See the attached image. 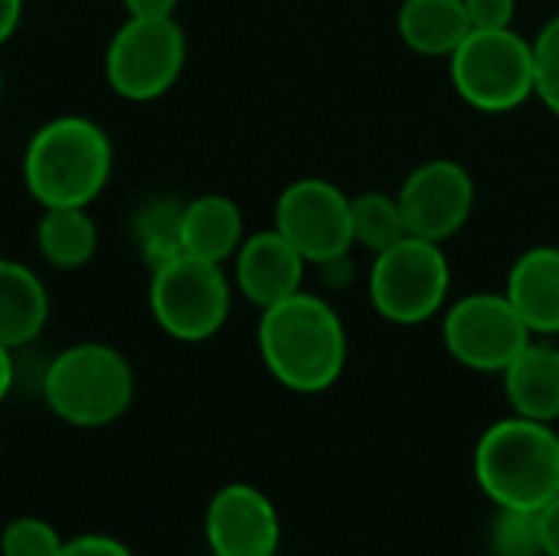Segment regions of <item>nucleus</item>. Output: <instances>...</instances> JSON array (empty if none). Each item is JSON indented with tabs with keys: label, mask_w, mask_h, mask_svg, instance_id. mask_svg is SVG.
<instances>
[{
	"label": "nucleus",
	"mask_w": 559,
	"mask_h": 556,
	"mask_svg": "<svg viewBox=\"0 0 559 556\" xmlns=\"http://www.w3.org/2000/svg\"><path fill=\"white\" fill-rule=\"evenodd\" d=\"M259 354L285 390L324 393L347 367V328L321 295L301 288L262 311Z\"/></svg>",
	"instance_id": "1"
},
{
	"label": "nucleus",
	"mask_w": 559,
	"mask_h": 556,
	"mask_svg": "<svg viewBox=\"0 0 559 556\" xmlns=\"http://www.w3.org/2000/svg\"><path fill=\"white\" fill-rule=\"evenodd\" d=\"M475 482L495 508L540 511L559 495V433L554 423L508 416L475 446Z\"/></svg>",
	"instance_id": "2"
},
{
	"label": "nucleus",
	"mask_w": 559,
	"mask_h": 556,
	"mask_svg": "<svg viewBox=\"0 0 559 556\" xmlns=\"http://www.w3.org/2000/svg\"><path fill=\"white\" fill-rule=\"evenodd\" d=\"M111 141L102 125L62 115L36 128L23 151V180L33 200L49 206H88L111 177Z\"/></svg>",
	"instance_id": "3"
},
{
	"label": "nucleus",
	"mask_w": 559,
	"mask_h": 556,
	"mask_svg": "<svg viewBox=\"0 0 559 556\" xmlns=\"http://www.w3.org/2000/svg\"><path fill=\"white\" fill-rule=\"evenodd\" d=\"M43 400L69 426H111L134 403L131 360L111 344H72L49 360L43 374Z\"/></svg>",
	"instance_id": "4"
},
{
	"label": "nucleus",
	"mask_w": 559,
	"mask_h": 556,
	"mask_svg": "<svg viewBox=\"0 0 559 556\" xmlns=\"http://www.w3.org/2000/svg\"><path fill=\"white\" fill-rule=\"evenodd\" d=\"M459 98L485 115H504L534 98V43L514 26L472 29L449 56Z\"/></svg>",
	"instance_id": "5"
},
{
	"label": "nucleus",
	"mask_w": 559,
	"mask_h": 556,
	"mask_svg": "<svg viewBox=\"0 0 559 556\" xmlns=\"http://www.w3.org/2000/svg\"><path fill=\"white\" fill-rule=\"evenodd\" d=\"M367 292L373 311L400 328H416L449 305L452 269L442 242L406 236L386 252L373 256Z\"/></svg>",
	"instance_id": "6"
},
{
	"label": "nucleus",
	"mask_w": 559,
	"mask_h": 556,
	"mask_svg": "<svg viewBox=\"0 0 559 556\" xmlns=\"http://www.w3.org/2000/svg\"><path fill=\"white\" fill-rule=\"evenodd\" d=\"M147 305L164 334L200 344L223 331L233 308V285L223 265L183 252L151 272Z\"/></svg>",
	"instance_id": "7"
},
{
	"label": "nucleus",
	"mask_w": 559,
	"mask_h": 556,
	"mask_svg": "<svg viewBox=\"0 0 559 556\" xmlns=\"http://www.w3.org/2000/svg\"><path fill=\"white\" fill-rule=\"evenodd\" d=\"M187 62V36L174 16H128L108 43V85L128 102H154L170 92Z\"/></svg>",
	"instance_id": "8"
},
{
	"label": "nucleus",
	"mask_w": 559,
	"mask_h": 556,
	"mask_svg": "<svg viewBox=\"0 0 559 556\" xmlns=\"http://www.w3.org/2000/svg\"><path fill=\"white\" fill-rule=\"evenodd\" d=\"M534 341L531 328L504 292H472L455 298L442 315V344L468 370L504 374L508 364Z\"/></svg>",
	"instance_id": "9"
},
{
	"label": "nucleus",
	"mask_w": 559,
	"mask_h": 556,
	"mask_svg": "<svg viewBox=\"0 0 559 556\" xmlns=\"http://www.w3.org/2000/svg\"><path fill=\"white\" fill-rule=\"evenodd\" d=\"M275 229L308 265H341L354 246L350 197L324 177H301L278 193Z\"/></svg>",
	"instance_id": "10"
},
{
	"label": "nucleus",
	"mask_w": 559,
	"mask_h": 556,
	"mask_svg": "<svg viewBox=\"0 0 559 556\" xmlns=\"http://www.w3.org/2000/svg\"><path fill=\"white\" fill-rule=\"evenodd\" d=\"M409 236L445 242L475 210V180L465 164L452 157H432L409 170L396 190Z\"/></svg>",
	"instance_id": "11"
},
{
	"label": "nucleus",
	"mask_w": 559,
	"mask_h": 556,
	"mask_svg": "<svg viewBox=\"0 0 559 556\" xmlns=\"http://www.w3.org/2000/svg\"><path fill=\"white\" fill-rule=\"evenodd\" d=\"M210 554L216 556H275L282 541V521L265 492L246 482L223 485L203 518Z\"/></svg>",
	"instance_id": "12"
},
{
	"label": "nucleus",
	"mask_w": 559,
	"mask_h": 556,
	"mask_svg": "<svg viewBox=\"0 0 559 556\" xmlns=\"http://www.w3.org/2000/svg\"><path fill=\"white\" fill-rule=\"evenodd\" d=\"M305 256L275 226L246 236L233 256L236 288L262 311L298 295L305 285Z\"/></svg>",
	"instance_id": "13"
},
{
	"label": "nucleus",
	"mask_w": 559,
	"mask_h": 556,
	"mask_svg": "<svg viewBox=\"0 0 559 556\" xmlns=\"http://www.w3.org/2000/svg\"><path fill=\"white\" fill-rule=\"evenodd\" d=\"M504 295L534 338L559 334V246H534L521 252L508 272Z\"/></svg>",
	"instance_id": "14"
},
{
	"label": "nucleus",
	"mask_w": 559,
	"mask_h": 556,
	"mask_svg": "<svg viewBox=\"0 0 559 556\" xmlns=\"http://www.w3.org/2000/svg\"><path fill=\"white\" fill-rule=\"evenodd\" d=\"M508 403L518 416L537 423L559 419V347L531 341L501 374Z\"/></svg>",
	"instance_id": "15"
},
{
	"label": "nucleus",
	"mask_w": 559,
	"mask_h": 556,
	"mask_svg": "<svg viewBox=\"0 0 559 556\" xmlns=\"http://www.w3.org/2000/svg\"><path fill=\"white\" fill-rule=\"evenodd\" d=\"M49 321V292L43 279L13 259H0V344L16 351L33 344Z\"/></svg>",
	"instance_id": "16"
},
{
	"label": "nucleus",
	"mask_w": 559,
	"mask_h": 556,
	"mask_svg": "<svg viewBox=\"0 0 559 556\" xmlns=\"http://www.w3.org/2000/svg\"><path fill=\"white\" fill-rule=\"evenodd\" d=\"M242 210L233 197L203 193L183 203V252L206 262H229L242 246Z\"/></svg>",
	"instance_id": "17"
},
{
	"label": "nucleus",
	"mask_w": 559,
	"mask_h": 556,
	"mask_svg": "<svg viewBox=\"0 0 559 556\" xmlns=\"http://www.w3.org/2000/svg\"><path fill=\"white\" fill-rule=\"evenodd\" d=\"M400 39L419 56H452L472 33L465 0H403L396 13Z\"/></svg>",
	"instance_id": "18"
},
{
	"label": "nucleus",
	"mask_w": 559,
	"mask_h": 556,
	"mask_svg": "<svg viewBox=\"0 0 559 556\" xmlns=\"http://www.w3.org/2000/svg\"><path fill=\"white\" fill-rule=\"evenodd\" d=\"M36 249L62 272L88 265L98 252V226L88 206H49L36 223Z\"/></svg>",
	"instance_id": "19"
},
{
	"label": "nucleus",
	"mask_w": 559,
	"mask_h": 556,
	"mask_svg": "<svg viewBox=\"0 0 559 556\" xmlns=\"http://www.w3.org/2000/svg\"><path fill=\"white\" fill-rule=\"evenodd\" d=\"M350 223H354V246H364L373 256L386 252L390 246L409 236L400 197L383 190H364L350 197Z\"/></svg>",
	"instance_id": "20"
},
{
	"label": "nucleus",
	"mask_w": 559,
	"mask_h": 556,
	"mask_svg": "<svg viewBox=\"0 0 559 556\" xmlns=\"http://www.w3.org/2000/svg\"><path fill=\"white\" fill-rule=\"evenodd\" d=\"M134 239L141 259L151 272L177 256H183V203L177 200H151L134 220Z\"/></svg>",
	"instance_id": "21"
},
{
	"label": "nucleus",
	"mask_w": 559,
	"mask_h": 556,
	"mask_svg": "<svg viewBox=\"0 0 559 556\" xmlns=\"http://www.w3.org/2000/svg\"><path fill=\"white\" fill-rule=\"evenodd\" d=\"M488 544L495 556H544L540 554V528H537V511H514V508H498Z\"/></svg>",
	"instance_id": "22"
},
{
	"label": "nucleus",
	"mask_w": 559,
	"mask_h": 556,
	"mask_svg": "<svg viewBox=\"0 0 559 556\" xmlns=\"http://www.w3.org/2000/svg\"><path fill=\"white\" fill-rule=\"evenodd\" d=\"M62 537L59 531L33 514L13 518L3 534H0V556H59L62 551Z\"/></svg>",
	"instance_id": "23"
},
{
	"label": "nucleus",
	"mask_w": 559,
	"mask_h": 556,
	"mask_svg": "<svg viewBox=\"0 0 559 556\" xmlns=\"http://www.w3.org/2000/svg\"><path fill=\"white\" fill-rule=\"evenodd\" d=\"M534 95L559 118V13L534 39Z\"/></svg>",
	"instance_id": "24"
},
{
	"label": "nucleus",
	"mask_w": 559,
	"mask_h": 556,
	"mask_svg": "<svg viewBox=\"0 0 559 556\" xmlns=\"http://www.w3.org/2000/svg\"><path fill=\"white\" fill-rule=\"evenodd\" d=\"M472 29H508L518 16V0H465Z\"/></svg>",
	"instance_id": "25"
},
{
	"label": "nucleus",
	"mask_w": 559,
	"mask_h": 556,
	"mask_svg": "<svg viewBox=\"0 0 559 556\" xmlns=\"http://www.w3.org/2000/svg\"><path fill=\"white\" fill-rule=\"evenodd\" d=\"M59 556H134L128 551V544H121L118 537L108 534H79L72 541L62 544Z\"/></svg>",
	"instance_id": "26"
},
{
	"label": "nucleus",
	"mask_w": 559,
	"mask_h": 556,
	"mask_svg": "<svg viewBox=\"0 0 559 556\" xmlns=\"http://www.w3.org/2000/svg\"><path fill=\"white\" fill-rule=\"evenodd\" d=\"M537 528H540V554L559 556V495L537 511Z\"/></svg>",
	"instance_id": "27"
},
{
	"label": "nucleus",
	"mask_w": 559,
	"mask_h": 556,
	"mask_svg": "<svg viewBox=\"0 0 559 556\" xmlns=\"http://www.w3.org/2000/svg\"><path fill=\"white\" fill-rule=\"evenodd\" d=\"M128 16H174L180 0H121Z\"/></svg>",
	"instance_id": "28"
},
{
	"label": "nucleus",
	"mask_w": 559,
	"mask_h": 556,
	"mask_svg": "<svg viewBox=\"0 0 559 556\" xmlns=\"http://www.w3.org/2000/svg\"><path fill=\"white\" fill-rule=\"evenodd\" d=\"M23 16V0H0V46L13 36Z\"/></svg>",
	"instance_id": "29"
},
{
	"label": "nucleus",
	"mask_w": 559,
	"mask_h": 556,
	"mask_svg": "<svg viewBox=\"0 0 559 556\" xmlns=\"http://www.w3.org/2000/svg\"><path fill=\"white\" fill-rule=\"evenodd\" d=\"M10 354H13V351L0 344V403L7 400V393H10V387H13V357H10Z\"/></svg>",
	"instance_id": "30"
},
{
	"label": "nucleus",
	"mask_w": 559,
	"mask_h": 556,
	"mask_svg": "<svg viewBox=\"0 0 559 556\" xmlns=\"http://www.w3.org/2000/svg\"><path fill=\"white\" fill-rule=\"evenodd\" d=\"M0 92H3V72H0Z\"/></svg>",
	"instance_id": "31"
},
{
	"label": "nucleus",
	"mask_w": 559,
	"mask_h": 556,
	"mask_svg": "<svg viewBox=\"0 0 559 556\" xmlns=\"http://www.w3.org/2000/svg\"><path fill=\"white\" fill-rule=\"evenodd\" d=\"M206 556H216V554H206Z\"/></svg>",
	"instance_id": "32"
}]
</instances>
